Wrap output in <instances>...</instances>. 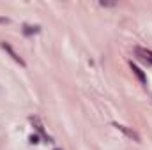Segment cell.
<instances>
[{"mask_svg": "<svg viewBox=\"0 0 152 150\" xmlns=\"http://www.w3.org/2000/svg\"><path fill=\"white\" fill-rule=\"evenodd\" d=\"M0 46H2V48H4V50L9 53V55H11V58H12L14 62H18L21 67H25V60H23V58H21V57H20V55H18V53L12 50V46H11V44H7V42H0Z\"/></svg>", "mask_w": 152, "mask_h": 150, "instance_id": "1", "label": "cell"}, {"mask_svg": "<svg viewBox=\"0 0 152 150\" xmlns=\"http://www.w3.org/2000/svg\"><path fill=\"white\" fill-rule=\"evenodd\" d=\"M113 127H117L120 133H124L129 140H133V141H140V136H138L136 131H133V129H129V127H126V125H120V124H113Z\"/></svg>", "mask_w": 152, "mask_h": 150, "instance_id": "2", "label": "cell"}, {"mask_svg": "<svg viewBox=\"0 0 152 150\" xmlns=\"http://www.w3.org/2000/svg\"><path fill=\"white\" fill-rule=\"evenodd\" d=\"M30 122L34 124V127H36V131H37L39 134H41V136H42V138L46 140V141H51V138H50V136H48V134L44 133V127H42V124H41V120H39L37 117H30Z\"/></svg>", "mask_w": 152, "mask_h": 150, "instance_id": "3", "label": "cell"}, {"mask_svg": "<svg viewBox=\"0 0 152 150\" xmlns=\"http://www.w3.org/2000/svg\"><path fill=\"white\" fill-rule=\"evenodd\" d=\"M136 55H138L143 62H149V64H152V51H149V50H143V48H136Z\"/></svg>", "mask_w": 152, "mask_h": 150, "instance_id": "4", "label": "cell"}, {"mask_svg": "<svg viewBox=\"0 0 152 150\" xmlns=\"http://www.w3.org/2000/svg\"><path fill=\"white\" fill-rule=\"evenodd\" d=\"M131 71H133V73H134V76L140 79V83H143V85L147 83V76L143 74V71H142V69H140L136 64H133V62H131Z\"/></svg>", "mask_w": 152, "mask_h": 150, "instance_id": "5", "label": "cell"}, {"mask_svg": "<svg viewBox=\"0 0 152 150\" xmlns=\"http://www.w3.org/2000/svg\"><path fill=\"white\" fill-rule=\"evenodd\" d=\"M37 32H39V27H37V25H34V27H32V25H25V27H23V34H25V36L37 34Z\"/></svg>", "mask_w": 152, "mask_h": 150, "instance_id": "6", "label": "cell"}, {"mask_svg": "<svg viewBox=\"0 0 152 150\" xmlns=\"http://www.w3.org/2000/svg\"><path fill=\"white\" fill-rule=\"evenodd\" d=\"M99 5H103V7H113L115 2H99Z\"/></svg>", "mask_w": 152, "mask_h": 150, "instance_id": "7", "label": "cell"}, {"mask_svg": "<svg viewBox=\"0 0 152 150\" xmlns=\"http://www.w3.org/2000/svg\"><path fill=\"white\" fill-rule=\"evenodd\" d=\"M9 23V18H4V16H0V25H7Z\"/></svg>", "mask_w": 152, "mask_h": 150, "instance_id": "8", "label": "cell"}, {"mask_svg": "<svg viewBox=\"0 0 152 150\" xmlns=\"http://www.w3.org/2000/svg\"><path fill=\"white\" fill-rule=\"evenodd\" d=\"M30 141L32 143H37V136H30Z\"/></svg>", "mask_w": 152, "mask_h": 150, "instance_id": "9", "label": "cell"}]
</instances>
